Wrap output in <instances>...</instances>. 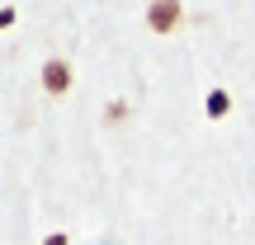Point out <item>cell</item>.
<instances>
[{
  "label": "cell",
  "instance_id": "6da1fadb",
  "mask_svg": "<svg viewBox=\"0 0 255 245\" xmlns=\"http://www.w3.org/2000/svg\"><path fill=\"white\" fill-rule=\"evenodd\" d=\"M146 24H151L156 33H170V28L180 24V0H151V9H146Z\"/></svg>",
  "mask_w": 255,
  "mask_h": 245
},
{
  "label": "cell",
  "instance_id": "7a4b0ae2",
  "mask_svg": "<svg viewBox=\"0 0 255 245\" xmlns=\"http://www.w3.org/2000/svg\"><path fill=\"white\" fill-rule=\"evenodd\" d=\"M66 85H71L66 62H47V66H43V90H47V94H66Z\"/></svg>",
  "mask_w": 255,
  "mask_h": 245
},
{
  "label": "cell",
  "instance_id": "3957f363",
  "mask_svg": "<svg viewBox=\"0 0 255 245\" xmlns=\"http://www.w3.org/2000/svg\"><path fill=\"white\" fill-rule=\"evenodd\" d=\"M47 245H66V236H52V241H47Z\"/></svg>",
  "mask_w": 255,
  "mask_h": 245
}]
</instances>
